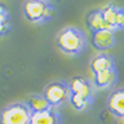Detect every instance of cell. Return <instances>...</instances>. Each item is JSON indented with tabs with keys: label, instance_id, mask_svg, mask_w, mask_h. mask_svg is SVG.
<instances>
[{
	"label": "cell",
	"instance_id": "obj_10",
	"mask_svg": "<svg viewBox=\"0 0 124 124\" xmlns=\"http://www.w3.org/2000/svg\"><path fill=\"white\" fill-rule=\"evenodd\" d=\"M116 82H117L116 68L96 73L94 78H93V85L97 88H110L116 85Z\"/></svg>",
	"mask_w": 124,
	"mask_h": 124
},
{
	"label": "cell",
	"instance_id": "obj_9",
	"mask_svg": "<svg viewBox=\"0 0 124 124\" xmlns=\"http://www.w3.org/2000/svg\"><path fill=\"white\" fill-rule=\"evenodd\" d=\"M30 124H60V114L56 108H48L42 112L32 113Z\"/></svg>",
	"mask_w": 124,
	"mask_h": 124
},
{
	"label": "cell",
	"instance_id": "obj_12",
	"mask_svg": "<svg viewBox=\"0 0 124 124\" xmlns=\"http://www.w3.org/2000/svg\"><path fill=\"white\" fill-rule=\"evenodd\" d=\"M25 103L27 104V107L30 108V110L32 113L42 112L45 109L51 108L50 104H48V102L45 99V97L42 94H32V96H30Z\"/></svg>",
	"mask_w": 124,
	"mask_h": 124
},
{
	"label": "cell",
	"instance_id": "obj_8",
	"mask_svg": "<svg viewBox=\"0 0 124 124\" xmlns=\"http://www.w3.org/2000/svg\"><path fill=\"white\" fill-rule=\"evenodd\" d=\"M91 70L93 71V73H99V72L103 71H108V70H114L116 68V63H114V60H113L112 56L104 54V52H101L98 55H96L94 57L92 58L91 61Z\"/></svg>",
	"mask_w": 124,
	"mask_h": 124
},
{
	"label": "cell",
	"instance_id": "obj_13",
	"mask_svg": "<svg viewBox=\"0 0 124 124\" xmlns=\"http://www.w3.org/2000/svg\"><path fill=\"white\" fill-rule=\"evenodd\" d=\"M10 27H11V23H10V14L9 10L5 5L0 4V36L6 35Z\"/></svg>",
	"mask_w": 124,
	"mask_h": 124
},
{
	"label": "cell",
	"instance_id": "obj_11",
	"mask_svg": "<svg viewBox=\"0 0 124 124\" xmlns=\"http://www.w3.org/2000/svg\"><path fill=\"white\" fill-rule=\"evenodd\" d=\"M87 26L91 30V32H96V31L109 29V26L106 23V19H104V16H103L101 9L93 10V11H91L88 14V16H87Z\"/></svg>",
	"mask_w": 124,
	"mask_h": 124
},
{
	"label": "cell",
	"instance_id": "obj_14",
	"mask_svg": "<svg viewBox=\"0 0 124 124\" xmlns=\"http://www.w3.org/2000/svg\"><path fill=\"white\" fill-rule=\"evenodd\" d=\"M70 102H71V104L73 106V108L79 110V112L87 110L92 104L91 99H86V98H82V97H78V96H75V94H71Z\"/></svg>",
	"mask_w": 124,
	"mask_h": 124
},
{
	"label": "cell",
	"instance_id": "obj_7",
	"mask_svg": "<svg viewBox=\"0 0 124 124\" xmlns=\"http://www.w3.org/2000/svg\"><path fill=\"white\" fill-rule=\"evenodd\" d=\"M108 109L114 116L124 118V88L113 91L108 96Z\"/></svg>",
	"mask_w": 124,
	"mask_h": 124
},
{
	"label": "cell",
	"instance_id": "obj_5",
	"mask_svg": "<svg viewBox=\"0 0 124 124\" xmlns=\"http://www.w3.org/2000/svg\"><path fill=\"white\" fill-rule=\"evenodd\" d=\"M70 89L71 94H75L86 99H93V91H92V85L89 82L83 78V77H73L70 81Z\"/></svg>",
	"mask_w": 124,
	"mask_h": 124
},
{
	"label": "cell",
	"instance_id": "obj_1",
	"mask_svg": "<svg viewBox=\"0 0 124 124\" xmlns=\"http://www.w3.org/2000/svg\"><path fill=\"white\" fill-rule=\"evenodd\" d=\"M57 47L67 55H78L83 52L87 46L86 35L76 27H66L60 31L56 37Z\"/></svg>",
	"mask_w": 124,
	"mask_h": 124
},
{
	"label": "cell",
	"instance_id": "obj_15",
	"mask_svg": "<svg viewBox=\"0 0 124 124\" xmlns=\"http://www.w3.org/2000/svg\"><path fill=\"white\" fill-rule=\"evenodd\" d=\"M118 29H124V9L122 8L118 9L117 20H116V30Z\"/></svg>",
	"mask_w": 124,
	"mask_h": 124
},
{
	"label": "cell",
	"instance_id": "obj_6",
	"mask_svg": "<svg viewBox=\"0 0 124 124\" xmlns=\"http://www.w3.org/2000/svg\"><path fill=\"white\" fill-rule=\"evenodd\" d=\"M92 44L98 50H108L114 45V30H101L92 32Z\"/></svg>",
	"mask_w": 124,
	"mask_h": 124
},
{
	"label": "cell",
	"instance_id": "obj_4",
	"mask_svg": "<svg viewBox=\"0 0 124 124\" xmlns=\"http://www.w3.org/2000/svg\"><path fill=\"white\" fill-rule=\"evenodd\" d=\"M42 96L48 102L51 108H57L71 99V89L66 82L55 81L48 83L42 92Z\"/></svg>",
	"mask_w": 124,
	"mask_h": 124
},
{
	"label": "cell",
	"instance_id": "obj_2",
	"mask_svg": "<svg viewBox=\"0 0 124 124\" xmlns=\"http://www.w3.org/2000/svg\"><path fill=\"white\" fill-rule=\"evenodd\" d=\"M32 112L25 102H15L0 112V124H30Z\"/></svg>",
	"mask_w": 124,
	"mask_h": 124
},
{
	"label": "cell",
	"instance_id": "obj_3",
	"mask_svg": "<svg viewBox=\"0 0 124 124\" xmlns=\"http://www.w3.org/2000/svg\"><path fill=\"white\" fill-rule=\"evenodd\" d=\"M23 11L30 23H45L55 15V8L48 1L44 0H30L24 3Z\"/></svg>",
	"mask_w": 124,
	"mask_h": 124
}]
</instances>
